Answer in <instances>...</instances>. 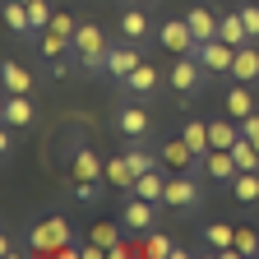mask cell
<instances>
[{
	"instance_id": "1",
	"label": "cell",
	"mask_w": 259,
	"mask_h": 259,
	"mask_svg": "<svg viewBox=\"0 0 259 259\" xmlns=\"http://www.w3.org/2000/svg\"><path fill=\"white\" fill-rule=\"evenodd\" d=\"M28 245L37 250V254H51V259H74V254H83V245L74 250V241H70V222H65L60 213H51L47 222H37L28 232Z\"/></svg>"
},
{
	"instance_id": "2",
	"label": "cell",
	"mask_w": 259,
	"mask_h": 259,
	"mask_svg": "<svg viewBox=\"0 0 259 259\" xmlns=\"http://www.w3.org/2000/svg\"><path fill=\"white\" fill-rule=\"evenodd\" d=\"M107 37H102V28L97 23H79V32H74V56H79V65L83 70H107Z\"/></svg>"
},
{
	"instance_id": "3",
	"label": "cell",
	"mask_w": 259,
	"mask_h": 259,
	"mask_svg": "<svg viewBox=\"0 0 259 259\" xmlns=\"http://www.w3.org/2000/svg\"><path fill=\"white\" fill-rule=\"evenodd\" d=\"M162 47H167L171 56H194L199 51V37H194V28H190V19H171V23H162Z\"/></svg>"
},
{
	"instance_id": "4",
	"label": "cell",
	"mask_w": 259,
	"mask_h": 259,
	"mask_svg": "<svg viewBox=\"0 0 259 259\" xmlns=\"http://www.w3.org/2000/svg\"><path fill=\"white\" fill-rule=\"evenodd\" d=\"M162 204H167V208H181V213H190L194 204H199V185H194L185 171H176V176H167V194H162Z\"/></svg>"
},
{
	"instance_id": "5",
	"label": "cell",
	"mask_w": 259,
	"mask_h": 259,
	"mask_svg": "<svg viewBox=\"0 0 259 259\" xmlns=\"http://www.w3.org/2000/svg\"><path fill=\"white\" fill-rule=\"evenodd\" d=\"M199 65L204 70H213V74H232V60H236V47L232 42H222V37H213V42H199Z\"/></svg>"
},
{
	"instance_id": "6",
	"label": "cell",
	"mask_w": 259,
	"mask_h": 259,
	"mask_svg": "<svg viewBox=\"0 0 259 259\" xmlns=\"http://www.w3.org/2000/svg\"><path fill=\"white\" fill-rule=\"evenodd\" d=\"M199 167H204V176H213V181H236V176H241L232 148H208V153L199 157Z\"/></svg>"
},
{
	"instance_id": "7",
	"label": "cell",
	"mask_w": 259,
	"mask_h": 259,
	"mask_svg": "<svg viewBox=\"0 0 259 259\" xmlns=\"http://www.w3.org/2000/svg\"><path fill=\"white\" fill-rule=\"evenodd\" d=\"M199 70H204V65H199V56H181L176 65H171V88L185 97V93H199Z\"/></svg>"
},
{
	"instance_id": "8",
	"label": "cell",
	"mask_w": 259,
	"mask_h": 259,
	"mask_svg": "<svg viewBox=\"0 0 259 259\" xmlns=\"http://www.w3.org/2000/svg\"><path fill=\"white\" fill-rule=\"evenodd\" d=\"M120 218H125V227H130V232H153V199L135 194V199L120 208Z\"/></svg>"
},
{
	"instance_id": "9",
	"label": "cell",
	"mask_w": 259,
	"mask_h": 259,
	"mask_svg": "<svg viewBox=\"0 0 259 259\" xmlns=\"http://www.w3.org/2000/svg\"><path fill=\"white\" fill-rule=\"evenodd\" d=\"M139 65H144V60H139V51H135V47H111V51H107V70H111L120 83L135 74Z\"/></svg>"
},
{
	"instance_id": "10",
	"label": "cell",
	"mask_w": 259,
	"mask_h": 259,
	"mask_svg": "<svg viewBox=\"0 0 259 259\" xmlns=\"http://www.w3.org/2000/svg\"><path fill=\"white\" fill-rule=\"evenodd\" d=\"M102 171H107V162L97 157L93 148H79V153L70 157V176H74V181H97Z\"/></svg>"
},
{
	"instance_id": "11",
	"label": "cell",
	"mask_w": 259,
	"mask_h": 259,
	"mask_svg": "<svg viewBox=\"0 0 259 259\" xmlns=\"http://www.w3.org/2000/svg\"><path fill=\"white\" fill-rule=\"evenodd\" d=\"M190 162H194V148L185 144V135L162 144V167H167V171H190Z\"/></svg>"
},
{
	"instance_id": "12",
	"label": "cell",
	"mask_w": 259,
	"mask_h": 259,
	"mask_svg": "<svg viewBox=\"0 0 259 259\" xmlns=\"http://www.w3.org/2000/svg\"><path fill=\"white\" fill-rule=\"evenodd\" d=\"M232 79L236 83H254L259 79V51L245 42V47H236V60H232Z\"/></svg>"
},
{
	"instance_id": "13",
	"label": "cell",
	"mask_w": 259,
	"mask_h": 259,
	"mask_svg": "<svg viewBox=\"0 0 259 259\" xmlns=\"http://www.w3.org/2000/svg\"><path fill=\"white\" fill-rule=\"evenodd\" d=\"M218 37H222V42H232V47H245V42H254L241 14H222V19H218Z\"/></svg>"
},
{
	"instance_id": "14",
	"label": "cell",
	"mask_w": 259,
	"mask_h": 259,
	"mask_svg": "<svg viewBox=\"0 0 259 259\" xmlns=\"http://www.w3.org/2000/svg\"><path fill=\"white\" fill-rule=\"evenodd\" d=\"M116 125H120L125 139H144V135H148V111H144V107H125V111L116 116Z\"/></svg>"
},
{
	"instance_id": "15",
	"label": "cell",
	"mask_w": 259,
	"mask_h": 259,
	"mask_svg": "<svg viewBox=\"0 0 259 259\" xmlns=\"http://www.w3.org/2000/svg\"><path fill=\"white\" fill-rule=\"evenodd\" d=\"M102 176H107V181H111L116 190H135V181H139V171L130 167V157H111Z\"/></svg>"
},
{
	"instance_id": "16",
	"label": "cell",
	"mask_w": 259,
	"mask_h": 259,
	"mask_svg": "<svg viewBox=\"0 0 259 259\" xmlns=\"http://www.w3.org/2000/svg\"><path fill=\"white\" fill-rule=\"evenodd\" d=\"M28 120H32L28 93H10V102H5V125H28Z\"/></svg>"
},
{
	"instance_id": "17",
	"label": "cell",
	"mask_w": 259,
	"mask_h": 259,
	"mask_svg": "<svg viewBox=\"0 0 259 259\" xmlns=\"http://www.w3.org/2000/svg\"><path fill=\"white\" fill-rule=\"evenodd\" d=\"M254 111V97H250V88L245 83H236L232 93H227V116H236V120H245Z\"/></svg>"
},
{
	"instance_id": "18",
	"label": "cell",
	"mask_w": 259,
	"mask_h": 259,
	"mask_svg": "<svg viewBox=\"0 0 259 259\" xmlns=\"http://www.w3.org/2000/svg\"><path fill=\"white\" fill-rule=\"evenodd\" d=\"M135 194H144V199L162 204V194H167V176H157V171H144V176L135 181Z\"/></svg>"
},
{
	"instance_id": "19",
	"label": "cell",
	"mask_w": 259,
	"mask_h": 259,
	"mask_svg": "<svg viewBox=\"0 0 259 259\" xmlns=\"http://www.w3.org/2000/svg\"><path fill=\"white\" fill-rule=\"evenodd\" d=\"M232 157H236V167H241V171H259V144H250L245 135L232 144Z\"/></svg>"
},
{
	"instance_id": "20",
	"label": "cell",
	"mask_w": 259,
	"mask_h": 259,
	"mask_svg": "<svg viewBox=\"0 0 259 259\" xmlns=\"http://www.w3.org/2000/svg\"><path fill=\"white\" fill-rule=\"evenodd\" d=\"M204 241L222 254V250H232L236 245V227H227V222H208V232H204Z\"/></svg>"
},
{
	"instance_id": "21",
	"label": "cell",
	"mask_w": 259,
	"mask_h": 259,
	"mask_svg": "<svg viewBox=\"0 0 259 259\" xmlns=\"http://www.w3.org/2000/svg\"><path fill=\"white\" fill-rule=\"evenodd\" d=\"M65 47H74V37H65V32H56V28H42V56L47 60H60Z\"/></svg>"
},
{
	"instance_id": "22",
	"label": "cell",
	"mask_w": 259,
	"mask_h": 259,
	"mask_svg": "<svg viewBox=\"0 0 259 259\" xmlns=\"http://www.w3.org/2000/svg\"><path fill=\"white\" fill-rule=\"evenodd\" d=\"M181 135H185V144L194 148V157H204V153L213 148V144H208V125H204V120H190V125L181 130Z\"/></svg>"
},
{
	"instance_id": "23",
	"label": "cell",
	"mask_w": 259,
	"mask_h": 259,
	"mask_svg": "<svg viewBox=\"0 0 259 259\" xmlns=\"http://www.w3.org/2000/svg\"><path fill=\"white\" fill-rule=\"evenodd\" d=\"M232 190H236L241 204H259V171H241V176L232 181Z\"/></svg>"
},
{
	"instance_id": "24",
	"label": "cell",
	"mask_w": 259,
	"mask_h": 259,
	"mask_svg": "<svg viewBox=\"0 0 259 259\" xmlns=\"http://www.w3.org/2000/svg\"><path fill=\"white\" fill-rule=\"evenodd\" d=\"M236 139H241V130H236L232 120H213V125H208V144H213V148H232Z\"/></svg>"
},
{
	"instance_id": "25",
	"label": "cell",
	"mask_w": 259,
	"mask_h": 259,
	"mask_svg": "<svg viewBox=\"0 0 259 259\" xmlns=\"http://www.w3.org/2000/svg\"><path fill=\"white\" fill-rule=\"evenodd\" d=\"M5 28H10V32H28V28H32L23 0H5Z\"/></svg>"
},
{
	"instance_id": "26",
	"label": "cell",
	"mask_w": 259,
	"mask_h": 259,
	"mask_svg": "<svg viewBox=\"0 0 259 259\" xmlns=\"http://www.w3.org/2000/svg\"><path fill=\"white\" fill-rule=\"evenodd\" d=\"M190 28H194V37H199V42H213L218 37V19L208 10H190Z\"/></svg>"
},
{
	"instance_id": "27",
	"label": "cell",
	"mask_w": 259,
	"mask_h": 259,
	"mask_svg": "<svg viewBox=\"0 0 259 259\" xmlns=\"http://www.w3.org/2000/svg\"><path fill=\"white\" fill-rule=\"evenodd\" d=\"M5 88H10V93H28V88H32V74L23 70L19 60H5Z\"/></svg>"
},
{
	"instance_id": "28",
	"label": "cell",
	"mask_w": 259,
	"mask_h": 259,
	"mask_svg": "<svg viewBox=\"0 0 259 259\" xmlns=\"http://www.w3.org/2000/svg\"><path fill=\"white\" fill-rule=\"evenodd\" d=\"M120 32H125L130 42H139L144 32H148V19H144V10H125V14H120Z\"/></svg>"
},
{
	"instance_id": "29",
	"label": "cell",
	"mask_w": 259,
	"mask_h": 259,
	"mask_svg": "<svg viewBox=\"0 0 259 259\" xmlns=\"http://www.w3.org/2000/svg\"><path fill=\"white\" fill-rule=\"evenodd\" d=\"M125 88H130V93H153V88H157V70H153V65H139V70L125 79Z\"/></svg>"
},
{
	"instance_id": "30",
	"label": "cell",
	"mask_w": 259,
	"mask_h": 259,
	"mask_svg": "<svg viewBox=\"0 0 259 259\" xmlns=\"http://www.w3.org/2000/svg\"><path fill=\"white\" fill-rule=\"evenodd\" d=\"M171 236H162V232H148V241H144V259H171Z\"/></svg>"
},
{
	"instance_id": "31",
	"label": "cell",
	"mask_w": 259,
	"mask_h": 259,
	"mask_svg": "<svg viewBox=\"0 0 259 259\" xmlns=\"http://www.w3.org/2000/svg\"><path fill=\"white\" fill-rule=\"evenodd\" d=\"M28 19H32V28H51L56 10L47 5V0H28Z\"/></svg>"
},
{
	"instance_id": "32",
	"label": "cell",
	"mask_w": 259,
	"mask_h": 259,
	"mask_svg": "<svg viewBox=\"0 0 259 259\" xmlns=\"http://www.w3.org/2000/svg\"><path fill=\"white\" fill-rule=\"evenodd\" d=\"M88 241H97V245H107V250H111V245L120 241V236H116V222H93V232H88Z\"/></svg>"
},
{
	"instance_id": "33",
	"label": "cell",
	"mask_w": 259,
	"mask_h": 259,
	"mask_svg": "<svg viewBox=\"0 0 259 259\" xmlns=\"http://www.w3.org/2000/svg\"><path fill=\"white\" fill-rule=\"evenodd\" d=\"M236 250L241 254H259V232L254 227H236Z\"/></svg>"
},
{
	"instance_id": "34",
	"label": "cell",
	"mask_w": 259,
	"mask_h": 259,
	"mask_svg": "<svg viewBox=\"0 0 259 259\" xmlns=\"http://www.w3.org/2000/svg\"><path fill=\"white\" fill-rule=\"evenodd\" d=\"M125 157H130V167H135L139 176H144V171H153V153H144V148H130Z\"/></svg>"
},
{
	"instance_id": "35",
	"label": "cell",
	"mask_w": 259,
	"mask_h": 259,
	"mask_svg": "<svg viewBox=\"0 0 259 259\" xmlns=\"http://www.w3.org/2000/svg\"><path fill=\"white\" fill-rule=\"evenodd\" d=\"M51 28H56V32H65V37H74V32H79V23H74L70 14H65V10H56V19H51Z\"/></svg>"
},
{
	"instance_id": "36",
	"label": "cell",
	"mask_w": 259,
	"mask_h": 259,
	"mask_svg": "<svg viewBox=\"0 0 259 259\" xmlns=\"http://www.w3.org/2000/svg\"><path fill=\"white\" fill-rule=\"evenodd\" d=\"M241 19H245V28H250V37H259V5H245Z\"/></svg>"
},
{
	"instance_id": "37",
	"label": "cell",
	"mask_w": 259,
	"mask_h": 259,
	"mask_svg": "<svg viewBox=\"0 0 259 259\" xmlns=\"http://www.w3.org/2000/svg\"><path fill=\"white\" fill-rule=\"evenodd\" d=\"M74 194H79L83 204H93V199H97V185H93V181H74Z\"/></svg>"
},
{
	"instance_id": "38",
	"label": "cell",
	"mask_w": 259,
	"mask_h": 259,
	"mask_svg": "<svg viewBox=\"0 0 259 259\" xmlns=\"http://www.w3.org/2000/svg\"><path fill=\"white\" fill-rule=\"evenodd\" d=\"M144 5H153V0H144Z\"/></svg>"
},
{
	"instance_id": "39",
	"label": "cell",
	"mask_w": 259,
	"mask_h": 259,
	"mask_svg": "<svg viewBox=\"0 0 259 259\" xmlns=\"http://www.w3.org/2000/svg\"><path fill=\"white\" fill-rule=\"evenodd\" d=\"M254 5H259V0H254Z\"/></svg>"
},
{
	"instance_id": "40",
	"label": "cell",
	"mask_w": 259,
	"mask_h": 259,
	"mask_svg": "<svg viewBox=\"0 0 259 259\" xmlns=\"http://www.w3.org/2000/svg\"><path fill=\"white\" fill-rule=\"evenodd\" d=\"M23 5H28V0H23Z\"/></svg>"
}]
</instances>
